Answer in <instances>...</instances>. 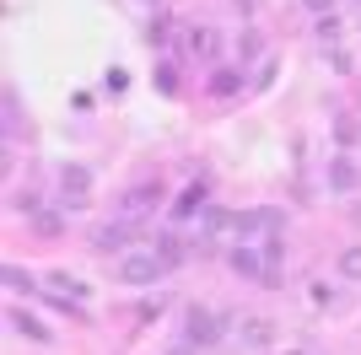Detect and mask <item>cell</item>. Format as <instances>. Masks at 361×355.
<instances>
[{"label":"cell","mask_w":361,"mask_h":355,"mask_svg":"<svg viewBox=\"0 0 361 355\" xmlns=\"http://www.w3.org/2000/svg\"><path fill=\"white\" fill-rule=\"evenodd\" d=\"M302 6H307V11H318V16H329V11H334V0H302Z\"/></svg>","instance_id":"obj_18"},{"label":"cell","mask_w":361,"mask_h":355,"mask_svg":"<svg viewBox=\"0 0 361 355\" xmlns=\"http://www.w3.org/2000/svg\"><path fill=\"white\" fill-rule=\"evenodd\" d=\"M243 344H270V323H264V318H243Z\"/></svg>","instance_id":"obj_11"},{"label":"cell","mask_w":361,"mask_h":355,"mask_svg":"<svg viewBox=\"0 0 361 355\" xmlns=\"http://www.w3.org/2000/svg\"><path fill=\"white\" fill-rule=\"evenodd\" d=\"M238 87H243V70H238V75H232V70H216V75H211V92H216V97H232Z\"/></svg>","instance_id":"obj_13"},{"label":"cell","mask_w":361,"mask_h":355,"mask_svg":"<svg viewBox=\"0 0 361 355\" xmlns=\"http://www.w3.org/2000/svg\"><path fill=\"white\" fill-rule=\"evenodd\" d=\"M54 285H60V296H71V301H75V307H87V285H81V280H71V275H54Z\"/></svg>","instance_id":"obj_12"},{"label":"cell","mask_w":361,"mask_h":355,"mask_svg":"<svg viewBox=\"0 0 361 355\" xmlns=\"http://www.w3.org/2000/svg\"><path fill=\"white\" fill-rule=\"evenodd\" d=\"M167 355H195V350H189V344H178V350H167Z\"/></svg>","instance_id":"obj_19"},{"label":"cell","mask_w":361,"mask_h":355,"mask_svg":"<svg viewBox=\"0 0 361 355\" xmlns=\"http://www.w3.org/2000/svg\"><path fill=\"white\" fill-rule=\"evenodd\" d=\"M130 242H135V226L130 221H108V226H97V237H92L97 253H124Z\"/></svg>","instance_id":"obj_5"},{"label":"cell","mask_w":361,"mask_h":355,"mask_svg":"<svg viewBox=\"0 0 361 355\" xmlns=\"http://www.w3.org/2000/svg\"><path fill=\"white\" fill-rule=\"evenodd\" d=\"M32 226H38L44 237H54V232H60V216H32Z\"/></svg>","instance_id":"obj_17"},{"label":"cell","mask_w":361,"mask_h":355,"mask_svg":"<svg viewBox=\"0 0 361 355\" xmlns=\"http://www.w3.org/2000/svg\"><path fill=\"white\" fill-rule=\"evenodd\" d=\"M60 189H65V205H71V210H81V205H87V189H92V173H87V167H60Z\"/></svg>","instance_id":"obj_6"},{"label":"cell","mask_w":361,"mask_h":355,"mask_svg":"<svg viewBox=\"0 0 361 355\" xmlns=\"http://www.w3.org/2000/svg\"><path fill=\"white\" fill-rule=\"evenodd\" d=\"M167 264L157 259V248H140V253H124L119 259V280L124 285H151V280H162Z\"/></svg>","instance_id":"obj_3"},{"label":"cell","mask_w":361,"mask_h":355,"mask_svg":"<svg viewBox=\"0 0 361 355\" xmlns=\"http://www.w3.org/2000/svg\"><path fill=\"white\" fill-rule=\"evenodd\" d=\"M205 189H200V183H189V189L178 194V199H173V216H178V221H189V216H205Z\"/></svg>","instance_id":"obj_8"},{"label":"cell","mask_w":361,"mask_h":355,"mask_svg":"<svg viewBox=\"0 0 361 355\" xmlns=\"http://www.w3.org/2000/svg\"><path fill=\"white\" fill-rule=\"evenodd\" d=\"M340 269H345L350 280H361V248H345V253H340Z\"/></svg>","instance_id":"obj_16"},{"label":"cell","mask_w":361,"mask_h":355,"mask_svg":"<svg viewBox=\"0 0 361 355\" xmlns=\"http://www.w3.org/2000/svg\"><path fill=\"white\" fill-rule=\"evenodd\" d=\"M226 264L238 269V275H248V280H270V264H264V253L254 242H238V248L226 253Z\"/></svg>","instance_id":"obj_4"},{"label":"cell","mask_w":361,"mask_h":355,"mask_svg":"<svg viewBox=\"0 0 361 355\" xmlns=\"http://www.w3.org/2000/svg\"><path fill=\"white\" fill-rule=\"evenodd\" d=\"M151 248H157V259H162L167 269H178L183 259H189V248H183V237H173V232H162L157 242H151Z\"/></svg>","instance_id":"obj_9"},{"label":"cell","mask_w":361,"mask_h":355,"mask_svg":"<svg viewBox=\"0 0 361 355\" xmlns=\"http://www.w3.org/2000/svg\"><path fill=\"white\" fill-rule=\"evenodd\" d=\"M162 205V183H157V178H151V183H135V189H124L119 194V216H114V221H146L151 210Z\"/></svg>","instance_id":"obj_2"},{"label":"cell","mask_w":361,"mask_h":355,"mask_svg":"<svg viewBox=\"0 0 361 355\" xmlns=\"http://www.w3.org/2000/svg\"><path fill=\"white\" fill-rule=\"evenodd\" d=\"M221 334H226V318H216L211 307L183 312V344H189V350H205V344H216Z\"/></svg>","instance_id":"obj_1"},{"label":"cell","mask_w":361,"mask_h":355,"mask_svg":"<svg viewBox=\"0 0 361 355\" xmlns=\"http://www.w3.org/2000/svg\"><path fill=\"white\" fill-rule=\"evenodd\" d=\"M329 183H334V189H350V183H356V167H350V162H334L329 167Z\"/></svg>","instance_id":"obj_14"},{"label":"cell","mask_w":361,"mask_h":355,"mask_svg":"<svg viewBox=\"0 0 361 355\" xmlns=\"http://www.w3.org/2000/svg\"><path fill=\"white\" fill-rule=\"evenodd\" d=\"M286 355H302V350H286Z\"/></svg>","instance_id":"obj_20"},{"label":"cell","mask_w":361,"mask_h":355,"mask_svg":"<svg viewBox=\"0 0 361 355\" xmlns=\"http://www.w3.org/2000/svg\"><path fill=\"white\" fill-rule=\"evenodd\" d=\"M11 328H16V334H27L32 344H49V328L38 323V318H27V312H22V307L11 312Z\"/></svg>","instance_id":"obj_10"},{"label":"cell","mask_w":361,"mask_h":355,"mask_svg":"<svg viewBox=\"0 0 361 355\" xmlns=\"http://www.w3.org/2000/svg\"><path fill=\"white\" fill-rule=\"evenodd\" d=\"M275 226H281V216H275V210H248V216H232L238 242H248V237H259V232H275Z\"/></svg>","instance_id":"obj_7"},{"label":"cell","mask_w":361,"mask_h":355,"mask_svg":"<svg viewBox=\"0 0 361 355\" xmlns=\"http://www.w3.org/2000/svg\"><path fill=\"white\" fill-rule=\"evenodd\" d=\"M6 285L27 296V291H32V275H27V269H16V264H11V269H6Z\"/></svg>","instance_id":"obj_15"}]
</instances>
